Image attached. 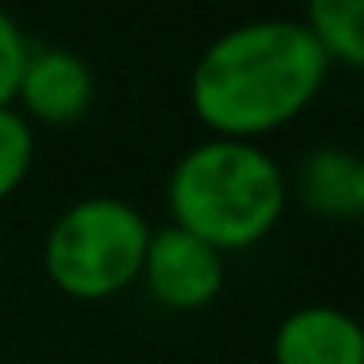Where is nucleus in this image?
I'll return each mask as SVG.
<instances>
[{
  "instance_id": "1a4fd4ad",
  "label": "nucleus",
  "mask_w": 364,
  "mask_h": 364,
  "mask_svg": "<svg viewBox=\"0 0 364 364\" xmlns=\"http://www.w3.org/2000/svg\"><path fill=\"white\" fill-rule=\"evenodd\" d=\"M36 161V134L16 106L0 110V200H9L28 181Z\"/></svg>"
},
{
  "instance_id": "0eeeda50",
  "label": "nucleus",
  "mask_w": 364,
  "mask_h": 364,
  "mask_svg": "<svg viewBox=\"0 0 364 364\" xmlns=\"http://www.w3.org/2000/svg\"><path fill=\"white\" fill-rule=\"evenodd\" d=\"M290 188L301 208L321 220H356L364 212V165L353 149H309L294 168V184H286V192Z\"/></svg>"
},
{
  "instance_id": "9d476101",
  "label": "nucleus",
  "mask_w": 364,
  "mask_h": 364,
  "mask_svg": "<svg viewBox=\"0 0 364 364\" xmlns=\"http://www.w3.org/2000/svg\"><path fill=\"white\" fill-rule=\"evenodd\" d=\"M28 55H32V48H28L20 24L0 9V110L16 106V90H20V79H24Z\"/></svg>"
},
{
  "instance_id": "7ed1b4c3",
  "label": "nucleus",
  "mask_w": 364,
  "mask_h": 364,
  "mask_svg": "<svg viewBox=\"0 0 364 364\" xmlns=\"http://www.w3.org/2000/svg\"><path fill=\"white\" fill-rule=\"evenodd\" d=\"M149 235V223L134 204L87 196L51 223L43 270L59 290L79 301L114 298L141 278Z\"/></svg>"
},
{
  "instance_id": "20e7f679",
  "label": "nucleus",
  "mask_w": 364,
  "mask_h": 364,
  "mask_svg": "<svg viewBox=\"0 0 364 364\" xmlns=\"http://www.w3.org/2000/svg\"><path fill=\"white\" fill-rule=\"evenodd\" d=\"M141 278L165 309H176V314L204 309L223 290V255L192 231L168 223L149 235Z\"/></svg>"
},
{
  "instance_id": "f257e3e1",
  "label": "nucleus",
  "mask_w": 364,
  "mask_h": 364,
  "mask_svg": "<svg viewBox=\"0 0 364 364\" xmlns=\"http://www.w3.org/2000/svg\"><path fill=\"white\" fill-rule=\"evenodd\" d=\"M329 63L301 20H251L220 40L192 67V110L212 137L255 141L290 126L317 98Z\"/></svg>"
},
{
  "instance_id": "6e6552de",
  "label": "nucleus",
  "mask_w": 364,
  "mask_h": 364,
  "mask_svg": "<svg viewBox=\"0 0 364 364\" xmlns=\"http://www.w3.org/2000/svg\"><path fill=\"white\" fill-rule=\"evenodd\" d=\"M301 24L329 67L356 71L364 63V0H314Z\"/></svg>"
},
{
  "instance_id": "39448f33",
  "label": "nucleus",
  "mask_w": 364,
  "mask_h": 364,
  "mask_svg": "<svg viewBox=\"0 0 364 364\" xmlns=\"http://www.w3.org/2000/svg\"><path fill=\"white\" fill-rule=\"evenodd\" d=\"M16 102L24 106V118H36L43 126H75L95 102V75L75 51L40 48L28 55Z\"/></svg>"
},
{
  "instance_id": "423d86ee",
  "label": "nucleus",
  "mask_w": 364,
  "mask_h": 364,
  "mask_svg": "<svg viewBox=\"0 0 364 364\" xmlns=\"http://www.w3.org/2000/svg\"><path fill=\"white\" fill-rule=\"evenodd\" d=\"M274 364H364V329L337 306H301L278 325Z\"/></svg>"
},
{
  "instance_id": "f03ea898",
  "label": "nucleus",
  "mask_w": 364,
  "mask_h": 364,
  "mask_svg": "<svg viewBox=\"0 0 364 364\" xmlns=\"http://www.w3.org/2000/svg\"><path fill=\"white\" fill-rule=\"evenodd\" d=\"M168 215L215 251H243L274 231L286 212V176L255 141L208 137L168 176Z\"/></svg>"
}]
</instances>
